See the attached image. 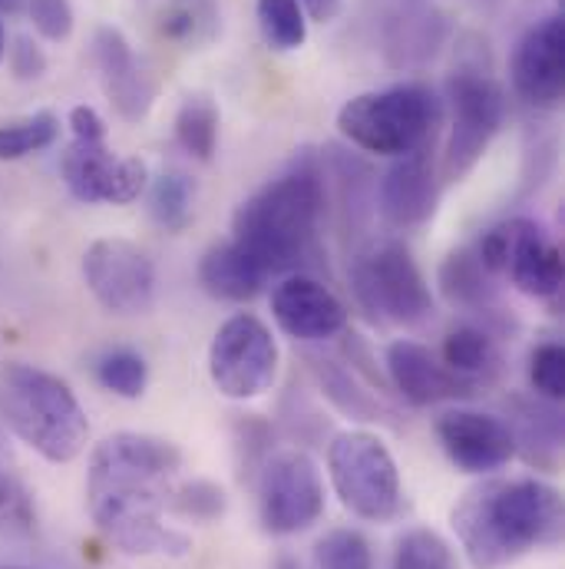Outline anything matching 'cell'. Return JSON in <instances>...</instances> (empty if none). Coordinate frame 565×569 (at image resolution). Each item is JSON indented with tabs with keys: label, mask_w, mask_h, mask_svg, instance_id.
Segmentation results:
<instances>
[{
	"label": "cell",
	"mask_w": 565,
	"mask_h": 569,
	"mask_svg": "<svg viewBox=\"0 0 565 569\" xmlns=\"http://www.w3.org/2000/svg\"><path fill=\"white\" fill-rule=\"evenodd\" d=\"M440 123V100L424 83H397L347 100L337 110L341 137L377 156H407L424 149Z\"/></svg>",
	"instance_id": "5b68a950"
},
{
	"label": "cell",
	"mask_w": 565,
	"mask_h": 569,
	"mask_svg": "<svg viewBox=\"0 0 565 569\" xmlns=\"http://www.w3.org/2000/svg\"><path fill=\"white\" fill-rule=\"evenodd\" d=\"M93 63L100 73V83L110 97V107L127 120L140 123L152 110L155 100V80L145 73L130 40L117 27H100L93 33Z\"/></svg>",
	"instance_id": "ac0fdd59"
},
{
	"label": "cell",
	"mask_w": 565,
	"mask_h": 569,
	"mask_svg": "<svg viewBox=\"0 0 565 569\" xmlns=\"http://www.w3.org/2000/svg\"><path fill=\"white\" fill-rule=\"evenodd\" d=\"M387 375L401 391V398L411 401L414 408H430L440 401H456L473 395V388L463 385L443 361H436L430 348L407 338L387 348Z\"/></svg>",
	"instance_id": "d6986e66"
},
{
	"label": "cell",
	"mask_w": 565,
	"mask_h": 569,
	"mask_svg": "<svg viewBox=\"0 0 565 569\" xmlns=\"http://www.w3.org/2000/svg\"><path fill=\"white\" fill-rule=\"evenodd\" d=\"M327 209L321 156L301 149L291 166L252 192L232 216V242L269 276H294L317 252V229Z\"/></svg>",
	"instance_id": "3957f363"
},
{
	"label": "cell",
	"mask_w": 565,
	"mask_h": 569,
	"mask_svg": "<svg viewBox=\"0 0 565 569\" xmlns=\"http://www.w3.org/2000/svg\"><path fill=\"white\" fill-rule=\"evenodd\" d=\"M453 530L473 569H503L563 543V497L536 477L486 480L453 507Z\"/></svg>",
	"instance_id": "7a4b0ae2"
},
{
	"label": "cell",
	"mask_w": 565,
	"mask_h": 569,
	"mask_svg": "<svg viewBox=\"0 0 565 569\" xmlns=\"http://www.w3.org/2000/svg\"><path fill=\"white\" fill-rule=\"evenodd\" d=\"M175 142L199 162H209L219 146V107L209 93H189L175 113Z\"/></svg>",
	"instance_id": "83f0119b"
},
{
	"label": "cell",
	"mask_w": 565,
	"mask_h": 569,
	"mask_svg": "<svg viewBox=\"0 0 565 569\" xmlns=\"http://www.w3.org/2000/svg\"><path fill=\"white\" fill-rule=\"evenodd\" d=\"M219 20L215 0H169L159 10V33L182 50H202L219 37Z\"/></svg>",
	"instance_id": "484cf974"
},
{
	"label": "cell",
	"mask_w": 565,
	"mask_h": 569,
	"mask_svg": "<svg viewBox=\"0 0 565 569\" xmlns=\"http://www.w3.org/2000/svg\"><path fill=\"white\" fill-rule=\"evenodd\" d=\"M509 411V433H513V447L516 453L526 457V463L539 467V470H556L559 457H563V411L556 401H546L539 395H513L506 401Z\"/></svg>",
	"instance_id": "44dd1931"
},
{
	"label": "cell",
	"mask_w": 565,
	"mask_h": 569,
	"mask_svg": "<svg viewBox=\"0 0 565 569\" xmlns=\"http://www.w3.org/2000/svg\"><path fill=\"white\" fill-rule=\"evenodd\" d=\"M259 13V27L269 47L275 50H297L307 40V20L297 0H259L255 3Z\"/></svg>",
	"instance_id": "1f68e13d"
},
{
	"label": "cell",
	"mask_w": 565,
	"mask_h": 569,
	"mask_svg": "<svg viewBox=\"0 0 565 569\" xmlns=\"http://www.w3.org/2000/svg\"><path fill=\"white\" fill-rule=\"evenodd\" d=\"M446 100L453 110V127L450 140L443 149L440 162V179L443 182H460L496 140L506 120V97L500 83L473 67H463L450 73L446 80Z\"/></svg>",
	"instance_id": "9c48e42d"
},
{
	"label": "cell",
	"mask_w": 565,
	"mask_h": 569,
	"mask_svg": "<svg viewBox=\"0 0 565 569\" xmlns=\"http://www.w3.org/2000/svg\"><path fill=\"white\" fill-rule=\"evenodd\" d=\"M533 391L546 401H563L565 395V348L559 341H543L529 358Z\"/></svg>",
	"instance_id": "d590c367"
},
{
	"label": "cell",
	"mask_w": 565,
	"mask_h": 569,
	"mask_svg": "<svg viewBox=\"0 0 565 569\" xmlns=\"http://www.w3.org/2000/svg\"><path fill=\"white\" fill-rule=\"evenodd\" d=\"M0 425L50 463L80 457L90 437L87 415L70 385L23 361H10L0 371Z\"/></svg>",
	"instance_id": "277c9868"
},
{
	"label": "cell",
	"mask_w": 565,
	"mask_h": 569,
	"mask_svg": "<svg viewBox=\"0 0 565 569\" xmlns=\"http://www.w3.org/2000/svg\"><path fill=\"white\" fill-rule=\"evenodd\" d=\"M275 569H301V563H297V560H291V557H282V560L275 563Z\"/></svg>",
	"instance_id": "b9f144b4"
},
{
	"label": "cell",
	"mask_w": 565,
	"mask_h": 569,
	"mask_svg": "<svg viewBox=\"0 0 565 569\" xmlns=\"http://www.w3.org/2000/svg\"><path fill=\"white\" fill-rule=\"evenodd\" d=\"M60 137V120L53 113H30L10 123H0V162H13L50 149Z\"/></svg>",
	"instance_id": "4dcf8cb0"
},
{
	"label": "cell",
	"mask_w": 565,
	"mask_h": 569,
	"mask_svg": "<svg viewBox=\"0 0 565 569\" xmlns=\"http://www.w3.org/2000/svg\"><path fill=\"white\" fill-rule=\"evenodd\" d=\"M0 569H13V567H0Z\"/></svg>",
	"instance_id": "f6af8a7d"
},
{
	"label": "cell",
	"mask_w": 565,
	"mask_h": 569,
	"mask_svg": "<svg viewBox=\"0 0 565 569\" xmlns=\"http://www.w3.org/2000/svg\"><path fill=\"white\" fill-rule=\"evenodd\" d=\"M473 252L493 279L506 276L529 298L553 301L563 291V252L546 229L526 216L486 229Z\"/></svg>",
	"instance_id": "ba28073f"
},
{
	"label": "cell",
	"mask_w": 565,
	"mask_h": 569,
	"mask_svg": "<svg viewBox=\"0 0 565 569\" xmlns=\"http://www.w3.org/2000/svg\"><path fill=\"white\" fill-rule=\"evenodd\" d=\"M83 279L113 315H145L155 301V266L127 239H97L83 256Z\"/></svg>",
	"instance_id": "7c38bea8"
},
{
	"label": "cell",
	"mask_w": 565,
	"mask_h": 569,
	"mask_svg": "<svg viewBox=\"0 0 565 569\" xmlns=\"http://www.w3.org/2000/svg\"><path fill=\"white\" fill-rule=\"evenodd\" d=\"M179 470L182 453L165 437L133 430L107 437L87 473V507L97 530L130 557H182L189 537L162 523Z\"/></svg>",
	"instance_id": "6da1fadb"
},
{
	"label": "cell",
	"mask_w": 565,
	"mask_h": 569,
	"mask_svg": "<svg viewBox=\"0 0 565 569\" xmlns=\"http://www.w3.org/2000/svg\"><path fill=\"white\" fill-rule=\"evenodd\" d=\"M391 569H460L450 543L433 530H411L401 537Z\"/></svg>",
	"instance_id": "836d02e7"
},
{
	"label": "cell",
	"mask_w": 565,
	"mask_h": 569,
	"mask_svg": "<svg viewBox=\"0 0 565 569\" xmlns=\"http://www.w3.org/2000/svg\"><path fill=\"white\" fill-rule=\"evenodd\" d=\"M327 470L341 503L371 523H387L404 510L401 470L387 443L367 430H344L327 447Z\"/></svg>",
	"instance_id": "8992f818"
},
{
	"label": "cell",
	"mask_w": 565,
	"mask_h": 569,
	"mask_svg": "<svg viewBox=\"0 0 565 569\" xmlns=\"http://www.w3.org/2000/svg\"><path fill=\"white\" fill-rule=\"evenodd\" d=\"M374 202L381 219L394 229H414L433 219L440 202V176L426 146L397 156L387 166V172L377 179Z\"/></svg>",
	"instance_id": "9a60e30c"
},
{
	"label": "cell",
	"mask_w": 565,
	"mask_h": 569,
	"mask_svg": "<svg viewBox=\"0 0 565 569\" xmlns=\"http://www.w3.org/2000/svg\"><path fill=\"white\" fill-rule=\"evenodd\" d=\"M279 345L269 325L255 315L229 318L209 345V378L219 395L252 401L275 385Z\"/></svg>",
	"instance_id": "30bf717a"
},
{
	"label": "cell",
	"mask_w": 565,
	"mask_h": 569,
	"mask_svg": "<svg viewBox=\"0 0 565 569\" xmlns=\"http://www.w3.org/2000/svg\"><path fill=\"white\" fill-rule=\"evenodd\" d=\"M272 315L284 335L297 341H327L347 328L344 301L324 282L294 272L272 295Z\"/></svg>",
	"instance_id": "e0dca14e"
},
{
	"label": "cell",
	"mask_w": 565,
	"mask_h": 569,
	"mask_svg": "<svg viewBox=\"0 0 565 569\" xmlns=\"http://www.w3.org/2000/svg\"><path fill=\"white\" fill-rule=\"evenodd\" d=\"M357 305L387 325H421L433 315V295L414 256L401 242H374L351 262Z\"/></svg>",
	"instance_id": "52a82bcc"
},
{
	"label": "cell",
	"mask_w": 565,
	"mask_h": 569,
	"mask_svg": "<svg viewBox=\"0 0 565 569\" xmlns=\"http://www.w3.org/2000/svg\"><path fill=\"white\" fill-rule=\"evenodd\" d=\"M172 510H179L182 517H192V520H219L225 513V493L222 487L209 483V480H192L179 490H172Z\"/></svg>",
	"instance_id": "8d00e7d4"
},
{
	"label": "cell",
	"mask_w": 565,
	"mask_h": 569,
	"mask_svg": "<svg viewBox=\"0 0 565 569\" xmlns=\"http://www.w3.org/2000/svg\"><path fill=\"white\" fill-rule=\"evenodd\" d=\"M436 437L446 457L466 473H493L516 457L506 421L483 411H446L436 421Z\"/></svg>",
	"instance_id": "2e32d148"
},
{
	"label": "cell",
	"mask_w": 565,
	"mask_h": 569,
	"mask_svg": "<svg viewBox=\"0 0 565 569\" xmlns=\"http://www.w3.org/2000/svg\"><path fill=\"white\" fill-rule=\"evenodd\" d=\"M97 378L107 391L127 398V401H137L145 395V385H149V365L145 358L130 351V348H117V351H107L97 365Z\"/></svg>",
	"instance_id": "d6a6232c"
},
{
	"label": "cell",
	"mask_w": 565,
	"mask_h": 569,
	"mask_svg": "<svg viewBox=\"0 0 565 569\" xmlns=\"http://www.w3.org/2000/svg\"><path fill=\"white\" fill-rule=\"evenodd\" d=\"M297 3H301V10H304L311 20L331 23V20L341 13V3H344V0H297Z\"/></svg>",
	"instance_id": "60d3db41"
},
{
	"label": "cell",
	"mask_w": 565,
	"mask_h": 569,
	"mask_svg": "<svg viewBox=\"0 0 565 569\" xmlns=\"http://www.w3.org/2000/svg\"><path fill=\"white\" fill-rule=\"evenodd\" d=\"M37 523L30 490L13 470V457L7 450V437L0 430V533H30Z\"/></svg>",
	"instance_id": "f546056e"
},
{
	"label": "cell",
	"mask_w": 565,
	"mask_h": 569,
	"mask_svg": "<svg viewBox=\"0 0 565 569\" xmlns=\"http://www.w3.org/2000/svg\"><path fill=\"white\" fill-rule=\"evenodd\" d=\"M314 375L321 381L324 398L337 411H344V415H351L357 421H384V415H387L384 405L357 381L354 368L347 371L344 365H337L331 358H314Z\"/></svg>",
	"instance_id": "4316f807"
},
{
	"label": "cell",
	"mask_w": 565,
	"mask_h": 569,
	"mask_svg": "<svg viewBox=\"0 0 565 569\" xmlns=\"http://www.w3.org/2000/svg\"><path fill=\"white\" fill-rule=\"evenodd\" d=\"M314 569H374L371 543L357 530H331L314 547Z\"/></svg>",
	"instance_id": "e575fe53"
},
{
	"label": "cell",
	"mask_w": 565,
	"mask_h": 569,
	"mask_svg": "<svg viewBox=\"0 0 565 569\" xmlns=\"http://www.w3.org/2000/svg\"><path fill=\"white\" fill-rule=\"evenodd\" d=\"M265 279L269 272L232 239L212 246L199 262V284L219 301H252L262 291Z\"/></svg>",
	"instance_id": "7402d4cb"
},
{
	"label": "cell",
	"mask_w": 565,
	"mask_h": 569,
	"mask_svg": "<svg viewBox=\"0 0 565 569\" xmlns=\"http://www.w3.org/2000/svg\"><path fill=\"white\" fill-rule=\"evenodd\" d=\"M509 80L519 100L536 110H556L565 90V23L563 17H543L533 23L509 60Z\"/></svg>",
	"instance_id": "5bb4252c"
},
{
	"label": "cell",
	"mask_w": 565,
	"mask_h": 569,
	"mask_svg": "<svg viewBox=\"0 0 565 569\" xmlns=\"http://www.w3.org/2000/svg\"><path fill=\"white\" fill-rule=\"evenodd\" d=\"M443 365L463 385H470L476 391L480 385L496 381V375L503 368V358H500V348H496V341L490 338L486 328L460 325L443 338Z\"/></svg>",
	"instance_id": "cb8c5ba5"
},
{
	"label": "cell",
	"mask_w": 565,
	"mask_h": 569,
	"mask_svg": "<svg viewBox=\"0 0 565 569\" xmlns=\"http://www.w3.org/2000/svg\"><path fill=\"white\" fill-rule=\"evenodd\" d=\"M63 182L80 202L130 206L149 186L145 162L110 152L107 140H73L63 152Z\"/></svg>",
	"instance_id": "4fadbf2b"
},
{
	"label": "cell",
	"mask_w": 565,
	"mask_h": 569,
	"mask_svg": "<svg viewBox=\"0 0 565 569\" xmlns=\"http://www.w3.org/2000/svg\"><path fill=\"white\" fill-rule=\"evenodd\" d=\"M262 523L275 537H294L314 527L324 513V480L304 450H284L259 470Z\"/></svg>",
	"instance_id": "8fae6325"
},
{
	"label": "cell",
	"mask_w": 565,
	"mask_h": 569,
	"mask_svg": "<svg viewBox=\"0 0 565 569\" xmlns=\"http://www.w3.org/2000/svg\"><path fill=\"white\" fill-rule=\"evenodd\" d=\"M493 282L496 279L483 269V262L476 259L473 249H460V252L446 256V262L440 266L443 295L466 311L493 315V308H496V284Z\"/></svg>",
	"instance_id": "d4e9b609"
},
{
	"label": "cell",
	"mask_w": 565,
	"mask_h": 569,
	"mask_svg": "<svg viewBox=\"0 0 565 569\" xmlns=\"http://www.w3.org/2000/svg\"><path fill=\"white\" fill-rule=\"evenodd\" d=\"M321 172H324V179H334V186H337V209L344 216V226L361 229L377 212V202H374L377 179H374L371 166L341 146H327L321 156Z\"/></svg>",
	"instance_id": "603a6c76"
},
{
	"label": "cell",
	"mask_w": 565,
	"mask_h": 569,
	"mask_svg": "<svg viewBox=\"0 0 565 569\" xmlns=\"http://www.w3.org/2000/svg\"><path fill=\"white\" fill-rule=\"evenodd\" d=\"M0 3H7V7H13V3H17V0H0Z\"/></svg>",
	"instance_id": "ee69618b"
},
{
	"label": "cell",
	"mask_w": 565,
	"mask_h": 569,
	"mask_svg": "<svg viewBox=\"0 0 565 569\" xmlns=\"http://www.w3.org/2000/svg\"><path fill=\"white\" fill-rule=\"evenodd\" d=\"M3 50H7V37H3V23H0V60H3Z\"/></svg>",
	"instance_id": "7bdbcfd3"
},
{
	"label": "cell",
	"mask_w": 565,
	"mask_h": 569,
	"mask_svg": "<svg viewBox=\"0 0 565 569\" xmlns=\"http://www.w3.org/2000/svg\"><path fill=\"white\" fill-rule=\"evenodd\" d=\"M30 20L53 43H60V40H67L73 33V7H70V0H30Z\"/></svg>",
	"instance_id": "74e56055"
},
{
	"label": "cell",
	"mask_w": 565,
	"mask_h": 569,
	"mask_svg": "<svg viewBox=\"0 0 565 569\" xmlns=\"http://www.w3.org/2000/svg\"><path fill=\"white\" fill-rule=\"evenodd\" d=\"M10 70L17 80H40L47 73V53L30 37H17L10 47Z\"/></svg>",
	"instance_id": "f35d334b"
},
{
	"label": "cell",
	"mask_w": 565,
	"mask_h": 569,
	"mask_svg": "<svg viewBox=\"0 0 565 569\" xmlns=\"http://www.w3.org/2000/svg\"><path fill=\"white\" fill-rule=\"evenodd\" d=\"M70 133H73V140H107V123L93 107H73Z\"/></svg>",
	"instance_id": "ab89813d"
},
{
	"label": "cell",
	"mask_w": 565,
	"mask_h": 569,
	"mask_svg": "<svg viewBox=\"0 0 565 569\" xmlns=\"http://www.w3.org/2000/svg\"><path fill=\"white\" fill-rule=\"evenodd\" d=\"M384 57L391 67H421L426 63L443 37L446 20L430 0H394L391 13L384 17Z\"/></svg>",
	"instance_id": "ffe728a7"
},
{
	"label": "cell",
	"mask_w": 565,
	"mask_h": 569,
	"mask_svg": "<svg viewBox=\"0 0 565 569\" xmlns=\"http://www.w3.org/2000/svg\"><path fill=\"white\" fill-rule=\"evenodd\" d=\"M195 209V182L192 176L169 169L152 179L149 186V216L159 229L165 232H182L192 222Z\"/></svg>",
	"instance_id": "f1b7e54d"
}]
</instances>
